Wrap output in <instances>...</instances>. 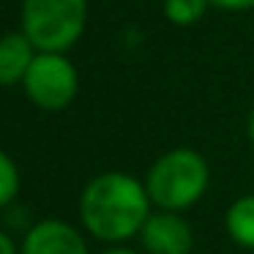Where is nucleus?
Returning a JSON list of instances; mask_svg holds the SVG:
<instances>
[{
    "label": "nucleus",
    "instance_id": "1",
    "mask_svg": "<svg viewBox=\"0 0 254 254\" xmlns=\"http://www.w3.org/2000/svg\"><path fill=\"white\" fill-rule=\"evenodd\" d=\"M153 202L145 189L128 172H101L85 186L79 197V219L85 230L104 243H123L139 235Z\"/></svg>",
    "mask_w": 254,
    "mask_h": 254
},
{
    "label": "nucleus",
    "instance_id": "2",
    "mask_svg": "<svg viewBox=\"0 0 254 254\" xmlns=\"http://www.w3.org/2000/svg\"><path fill=\"white\" fill-rule=\"evenodd\" d=\"M210 183V167L194 148H172L150 164L145 175V189L153 208L189 210L205 197Z\"/></svg>",
    "mask_w": 254,
    "mask_h": 254
},
{
    "label": "nucleus",
    "instance_id": "3",
    "mask_svg": "<svg viewBox=\"0 0 254 254\" xmlns=\"http://www.w3.org/2000/svg\"><path fill=\"white\" fill-rule=\"evenodd\" d=\"M88 0H22L19 30L39 52H68L85 33Z\"/></svg>",
    "mask_w": 254,
    "mask_h": 254
},
{
    "label": "nucleus",
    "instance_id": "4",
    "mask_svg": "<svg viewBox=\"0 0 254 254\" xmlns=\"http://www.w3.org/2000/svg\"><path fill=\"white\" fill-rule=\"evenodd\" d=\"M22 90L39 110L61 112L77 99L79 74L66 52H36L22 79Z\"/></svg>",
    "mask_w": 254,
    "mask_h": 254
},
{
    "label": "nucleus",
    "instance_id": "5",
    "mask_svg": "<svg viewBox=\"0 0 254 254\" xmlns=\"http://www.w3.org/2000/svg\"><path fill=\"white\" fill-rule=\"evenodd\" d=\"M139 241L148 254H189L194 246V232L178 210H150L139 230Z\"/></svg>",
    "mask_w": 254,
    "mask_h": 254
},
{
    "label": "nucleus",
    "instance_id": "6",
    "mask_svg": "<svg viewBox=\"0 0 254 254\" xmlns=\"http://www.w3.org/2000/svg\"><path fill=\"white\" fill-rule=\"evenodd\" d=\"M19 254H90L88 241L63 219H41L25 232Z\"/></svg>",
    "mask_w": 254,
    "mask_h": 254
},
{
    "label": "nucleus",
    "instance_id": "7",
    "mask_svg": "<svg viewBox=\"0 0 254 254\" xmlns=\"http://www.w3.org/2000/svg\"><path fill=\"white\" fill-rule=\"evenodd\" d=\"M36 47L22 30L0 33V88L22 85L30 63L36 58Z\"/></svg>",
    "mask_w": 254,
    "mask_h": 254
},
{
    "label": "nucleus",
    "instance_id": "8",
    "mask_svg": "<svg viewBox=\"0 0 254 254\" xmlns=\"http://www.w3.org/2000/svg\"><path fill=\"white\" fill-rule=\"evenodd\" d=\"M224 227L238 246L254 252V194H243L227 208Z\"/></svg>",
    "mask_w": 254,
    "mask_h": 254
},
{
    "label": "nucleus",
    "instance_id": "9",
    "mask_svg": "<svg viewBox=\"0 0 254 254\" xmlns=\"http://www.w3.org/2000/svg\"><path fill=\"white\" fill-rule=\"evenodd\" d=\"M210 0H164V17L178 28H191L205 17Z\"/></svg>",
    "mask_w": 254,
    "mask_h": 254
},
{
    "label": "nucleus",
    "instance_id": "10",
    "mask_svg": "<svg viewBox=\"0 0 254 254\" xmlns=\"http://www.w3.org/2000/svg\"><path fill=\"white\" fill-rule=\"evenodd\" d=\"M19 194V170L14 164V159L0 148V210L17 199Z\"/></svg>",
    "mask_w": 254,
    "mask_h": 254
},
{
    "label": "nucleus",
    "instance_id": "11",
    "mask_svg": "<svg viewBox=\"0 0 254 254\" xmlns=\"http://www.w3.org/2000/svg\"><path fill=\"white\" fill-rule=\"evenodd\" d=\"M210 6L221 8V11H252L254 0H210Z\"/></svg>",
    "mask_w": 254,
    "mask_h": 254
},
{
    "label": "nucleus",
    "instance_id": "12",
    "mask_svg": "<svg viewBox=\"0 0 254 254\" xmlns=\"http://www.w3.org/2000/svg\"><path fill=\"white\" fill-rule=\"evenodd\" d=\"M0 254H19V249L14 246V241L0 230Z\"/></svg>",
    "mask_w": 254,
    "mask_h": 254
},
{
    "label": "nucleus",
    "instance_id": "13",
    "mask_svg": "<svg viewBox=\"0 0 254 254\" xmlns=\"http://www.w3.org/2000/svg\"><path fill=\"white\" fill-rule=\"evenodd\" d=\"M101 254H139V252H134L128 246H121V243H110V249H104Z\"/></svg>",
    "mask_w": 254,
    "mask_h": 254
},
{
    "label": "nucleus",
    "instance_id": "14",
    "mask_svg": "<svg viewBox=\"0 0 254 254\" xmlns=\"http://www.w3.org/2000/svg\"><path fill=\"white\" fill-rule=\"evenodd\" d=\"M249 139H252V145H254V110H252V115H249Z\"/></svg>",
    "mask_w": 254,
    "mask_h": 254
}]
</instances>
